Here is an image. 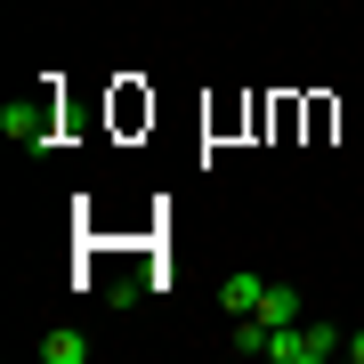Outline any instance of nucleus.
Instances as JSON below:
<instances>
[{"mask_svg": "<svg viewBox=\"0 0 364 364\" xmlns=\"http://www.w3.org/2000/svg\"><path fill=\"white\" fill-rule=\"evenodd\" d=\"M340 348H348L340 324H308V316L284 324V332H267V356H275V364H324V356H340Z\"/></svg>", "mask_w": 364, "mask_h": 364, "instance_id": "nucleus-2", "label": "nucleus"}, {"mask_svg": "<svg viewBox=\"0 0 364 364\" xmlns=\"http://www.w3.org/2000/svg\"><path fill=\"white\" fill-rule=\"evenodd\" d=\"M227 348H235V356H267V324H259V316H235Z\"/></svg>", "mask_w": 364, "mask_h": 364, "instance_id": "nucleus-5", "label": "nucleus"}, {"mask_svg": "<svg viewBox=\"0 0 364 364\" xmlns=\"http://www.w3.org/2000/svg\"><path fill=\"white\" fill-rule=\"evenodd\" d=\"M251 316H259L267 332H284V324H299V291L291 284H259V308H251Z\"/></svg>", "mask_w": 364, "mask_h": 364, "instance_id": "nucleus-3", "label": "nucleus"}, {"mask_svg": "<svg viewBox=\"0 0 364 364\" xmlns=\"http://www.w3.org/2000/svg\"><path fill=\"white\" fill-rule=\"evenodd\" d=\"M348 356H356V364H364V332H348Z\"/></svg>", "mask_w": 364, "mask_h": 364, "instance_id": "nucleus-7", "label": "nucleus"}, {"mask_svg": "<svg viewBox=\"0 0 364 364\" xmlns=\"http://www.w3.org/2000/svg\"><path fill=\"white\" fill-rule=\"evenodd\" d=\"M227 316H251V308H259V275H227Z\"/></svg>", "mask_w": 364, "mask_h": 364, "instance_id": "nucleus-6", "label": "nucleus"}, {"mask_svg": "<svg viewBox=\"0 0 364 364\" xmlns=\"http://www.w3.org/2000/svg\"><path fill=\"white\" fill-rule=\"evenodd\" d=\"M0 130H9V146H25V154L57 146V97H49V90H33V97H9V105H0Z\"/></svg>", "mask_w": 364, "mask_h": 364, "instance_id": "nucleus-1", "label": "nucleus"}, {"mask_svg": "<svg viewBox=\"0 0 364 364\" xmlns=\"http://www.w3.org/2000/svg\"><path fill=\"white\" fill-rule=\"evenodd\" d=\"M41 364H90V340H81V324L41 332Z\"/></svg>", "mask_w": 364, "mask_h": 364, "instance_id": "nucleus-4", "label": "nucleus"}]
</instances>
